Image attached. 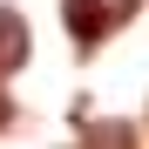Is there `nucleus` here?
Instances as JSON below:
<instances>
[{"mask_svg": "<svg viewBox=\"0 0 149 149\" xmlns=\"http://www.w3.org/2000/svg\"><path fill=\"white\" fill-rule=\"evenodd\" d=\"M27 61V20H20L14 7H0V74Z\"/></svg>", "mask_w": 149, "mask_h": 149, "instance_id": "f257e3e1", "label": "nucleus"}, {"mask_svg": "<svg viewBox=\"0 0 149 149\" xmlns=\"http://www.w3.org/2000/svg\"><path fill=\"white\" fill-rule=\"evenodd\" d=\"M109 7L102 0H68V27H74V41H102V27H109Z\"/></svg>", "mask_w": 149, "mask_h": 149, "instance_id": "f03ea898", "label": "nucleus"}, {"mask_svg": "<svg viewBox=\"0 0 149 149\" xmlns=\"http://www.w3.org/2000/svg\"><path fill=\"white\" fill-rule=\"evenodd\" d=\"M88 149H136L129 122H88Z\"/></svg>", "mask_w": 149, "mask_h": 149, "instance_id": "7ed1b4c3", "label": "nucleus"}, {"mask_svg": "<svg viewBox=\"0 0 149 149\" xmlns=\"http://www.w3.org/2000/svg\"><path fill=\"white\" fill-rule=\"evenodd\" d=\"M7 122H14V102H7V88H0V129H7Z\"/></svg>", "mask_w": 149, "mask_h": 149, "instance_id": "20e7f679", "label": "nucleus"}]
</instances>
